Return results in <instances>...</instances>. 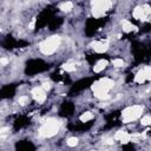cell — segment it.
Returning a JSON list of instances; mask_svg holds the SVG:
<instances>
[{"instance_id":"cell-17","label":"cell","mask_w":151,"mask_h":151,"mask_svg":"<svg viewBox=\"0 0 151 151\" xmlns=\"http://www.w3.org/2000/svg\"><path fill=\"white\" fill-rule=\"evenodd\" d=\"M112 64H113V66H116V67H123L124 62H123V59H115L112 62Z\"/></svg>"},{"instance_id":"cell-4","label":"cell","mask_w":151,"mask_h":151,"mask_svg":"<svg viewBox=\"0 0 151 151\" xmlns=\"http://www.w3.org/2000/svg\"><path fill=\"white\" fill-rule=\"evenodd\" d=\"M59 44H60V38L58 35L51 37L40 44V51L44 54H52L57 48H58Z\"/></svg>"},{"instance_id":"cell-7","label":"cell","mask_w":151,"mask_h":151,"mask_svg":"<svg viewBox=\"0 0 151 151\" xmlns=\"http://www.w3.org/2000/svg\"><path fill=\"white\" fill-rule=\"evenodd\" d=\"M32 94H33V98L38 102V103H44L46 99V94L43 87H34L32 90Z\"/></svg>"},{"instance_id":"cell-3","label":"cell","mask_w":151,"mask_h":151,"mask_svg":"<svg viewBox=\"0 0 151 151\" xmlns=\"http://www.w3.org/2000/svg\"><path fill=\"white\" fill-rule=\"evenodd\" d=\"M112 6L111 0H93L92 1V14L99 18Z\"/></svg>"},{"instance_id":"cell-13","label":"cell","mask_w":151,"mask_h":151,"mask_svg":"<svg viewBox=\"0 0 151 151\" xmlns=\"http://www.w3.org/2000/svg\"><path fill=\"white\" fill-rule=\"evenodd\" d=\"M72 7H73V4H72L71 1H67V3L62 4L59 8H60L62 11H64V12H69V11H71V10H72Z\"/></svg>"},{"instance_id":"cell-1","label":"cell","mask_w":151,"mask_h":151,"mask_svg":"<svg viewBox=\"0 0 151 151\" xmlns=\"http://www.w3.org/2000/svg\"><path fill=\"white\" fill-rule=\"evenodd\" d=\"M113 85H115L113 80H111L109 78H102L100 80L96 82L92 85V90L94 92V96L99 99H107L110 97L107 94V91L110 89H112Z\"/></svg>"},{"instance_id":"cell-10","label":"cell","mask_w":151,"mask_h":151,"mask_svg":"<svg viewBox=\"0 0 151 151\" xmlns=\"http://www.w3.org/2000/svg\"><path fill=\"white\" fill-rule=\"evenodd\" d=\"M134 17L136 19H139V20H145L146 15H145V13L143 11V7H136L135 11H134Z\"/></svg>"},{"instance_id":"cell-2","label":"cell","mask_w":151,"mask_h":151,"mask_svg":"<svg viewBox=\"0 0 151 151\" xmlns=\"http://www.w3.org/2000/svg\"><path fill=\"white\" fill-rule=\"evenodd\" d=\"M62 123L57 119H48L39 130V135L42 137H52L59 131Z\"/></svg>"},{"instance_id":"cell-25","label":"cell","mask_w":151,"mask_h":151,"mask_svg":"<svg viewBox=\"0 0 151 151\" xmlns=\"http://www.w3.org/2000/svg\"><path fill=\"white\" fill-rule=\"evenodd\" d=\"M104 143H106V144H113V141H112V139H107V141L104 142Z\"/></svg>"},{"instance_id":"cell-16","label":"cell","mask_w":151,"mask_h":151,"mask_svg":"<svg viewBox=\"0 0 151 151\" xmlns=\"http://www.w3.org/2000/svg\"><path fill=\"white\" fill-rule=\"evenodd\" d=\"M78 144V138H76V137H71L67 139V145L69 146H76Z\"/></svg>"},{"instance_id":"cell-6","label":"cell","mask_w":151,"mask_h":151,"mask_svg":"<svg viewBox=\"0 0 151 151\" xmlns=\"http://www.w3.org/2000/svg\"><path fill=\"white\" fill-rule=\"evenodd\" d=\"M151 78V69L149 66L144 67L143 70H141L137 74H136V77H135V82L137 83H144L145 80H149Z\"/></svg>"},{"instance_id":"cell-23","label":"cell","mask_w":151,"mask_h":151,"mask_svg":"<svg viewBox=\"0 0 151 151\" xmlns=\"http://www.w3.org/2000/svg\"><path fill=\"white\" fill-rule=\"evenodd\" d=\"M34 26H35V19H33V20L30 23V25H28V27L31 28V30H33L34 28Z\"/></svg>"},{"instance_id":"cell-18","label":"cell","mask_w":151,"mask_h":151,"mask_svg":"<svg viewBox=\"0 0 151 151\" xmlns=\"http://www.w3.org/2000/svg\"><path fill=\"white\" fill-rule=\"evenodd\" d=\"M27 102H28V97H26V96H23V97H20V98L18 99V103L20 104V105H23V106L26 105Z\"/></svg>"},{"instance_id":"cell-8","label":"cell","mask_w":151,"mask_h":151,"mask_svg":"<svg viewBox=\"0 0 151 151\" xmlns=\"http://www.w3.org/2000/svg\"><path fill=\"white\" fill-rule=\"evenodd\" d=\"M107 46H109V42L107 40H105V42H103V40L102 42H94V43L91 44V47L96 52H98V53L105 52L107 50Z\"/></svg>"},{"instance_id":"cell-20","label":"cell","mask_w":151,"mask_h":151,"mask_svg":"<svg viewBox=\"0 0 151 151\" xmlns=\"http://www.w3.org/2000/svg\"><path fill=\"white\" fill-rule=\"evenodd\" d=\"M143 11H144V13H145V15L148 17V15L150 14V12H151V10H150V6H149V5H145V6L143 7Z\"/></svg>"},{"instance_id":"cell-11","label":"cell","mask_w":151,"mask_h":151,"mask_svg":"<svg viewBox=\"0 0 151 151\" xmlns=\"http://www.w3.org/2000/svg\"><path fill=\"white\" fill-rule=\"evenodd\" d=\"M107 66V62L106 60H104V59H102V60H99L96 65H94V67H93V71L94 72H100V71H103L105 67Z\"/></svg>"},{"instance_id":"cell-15","label":"cell","mask_w":151,"mask_h":151,"mask_svg":"<svg viewBox=\"0 0 151 151\" xmlns=\"http://www.w3.org/2000/svg\"><path fill=\"white\" fill-rule=\"evenodd\" d=\"M63 70H65L67 72H72V71L76 70V65L72 64V63H66V64L63 65Z\"/></svg>"},{"instance_id":"cell-14","label":"cell","mask_w":151,"mask_h":151,"mask_svg":"<svg viewBox=\"0 0 151 151\" xmlns=\"http://www.w3.org/2000/svg\"><path fill=\"white\" fill-rule=\"evenodd\" d=\"M92 118H93V115H92L91 112H84L83 115L80 116V121L82 122H87V121H90Z\"/></svg>"},{"instance_id":"cell-21","label":"cell","mask_w":151,"mask_h":151,"mask_svg":"<svg viewBox=\"0 0 151 151\" xmlns=\"http://www.w3.org/2000/svg\"><path fill=\"white\" fill-rule=\"evenodd\" d=\"M43 89H44L45 91H48V90L51 89V84H50V83H44V84H43Z\"/></svg>"},{"instance_id":"cell-9","label":"cell","mask_w":151,"mask_h":151,"mask_svg":"<svg viewBox=\"0 0 151 151\" xmlns=\"http://www.w3.org/2000/svg\"><path fill=\"white\" fill-rule=\"evenodd\" d=\"M115 139L122 142V143H127L130 139H131V136L125 131H118L117 134L115 135Z\"/></svg>"},{"instance_id":"cell-24","label":"cell","mask_w":151,"mask_h":151,"mask_svg":"<svg viewBox=\"0 0 151 151\" xmlns=\"http://www.w3.org/2000/svg\"><path fill=\"white\" fill-rule=\"evenodd\" d=\"M8 63V60L6 59V58H1V59H0V64H3V65H6Z\"/></svg>"},{"instance_id":"cell-19","label":"cell","mask_w":151,"mask_h":151,"mask_svg":"<svg viewBox=\"0 0 151 151\" xmlns=\"http://www.w3.org/2000/svg\"><path fill=\"white\" fill-rule=\"evenodd\" d=\"M151 123V118L149 116H145L142 118V125H149Z\"/></svg>"},{"instance_id":"cell-12","label":"cell","mask_w":151,"mask_h":151,"mask_svg":"<svg viewBox=\"0 0 151 151\" xmlns=\"http://www.w3.org/2000/svg\"><path fill=\"white\" fill-rule=\"evenodd\" d=\"M122 26H123V31L124 32H131V31H135L136 30V26L132 25L130 21L127 20H123L122 21Z\"/></svg>"},{"instance_id":"cell-5","label":"cell","mask_w":151,"mask_h":151,"mask_svg":"<svg viewBox=\"0 0 151 151\" xmlns=\"http://www.w3.org/2000/svg\"><path fill=\"white\" fill-rule=\"evenodd\" d=\"M143 112V107L139 105H134V106H130L127 109H125L123 111V115H122V119L124 123H130L132 121H136Z\"/></svg>"},{"instance_id":"cell-22","label":"cell","mask_w":151,"mask_h":151,"mask_svg":"<svg viewBox=\"0 0 151 151\" xmlns=\"http://www.w3.org/2000/svg\"><path fill=\"white\" fill-rule=\"evenodd\" d=\"M8 130H10L8 127H3V129H0V135H4V134H6V132H7Z\"/></svg>"}]
</instances>
